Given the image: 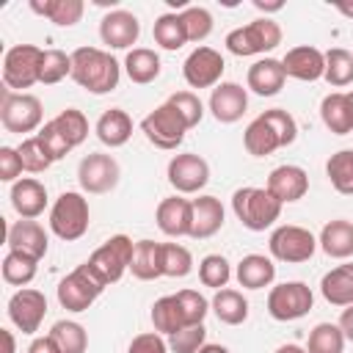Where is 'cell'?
Returning a JSON list of instances; mask_svg holds the SVG:
<instances>
[{"instance_id": "cell-46", "label": "cell", "mask_w": 353, "mask_h": 353, "mask_svg": "<svg viewBox=\"0 0 353 353\" xmlns=\"http://www.w3.org/2000/svg\"><path fill=\"white\" fill-rule=\"evenodd\" d=\"M52 121H55V127L63 132V138H66L72 146H80V143L88 138V119H85L83 110H77V108L61 110Z\"/></svg>"}, {"instance_id": "cell-53", "label": "cell", "mask_w": 353, "mask_h": 353, "mask_svg": "<svg viewBox=\"0 0 353 353\" xmlns=\"http://www.w3.org/2000/svg\"><path fill=\"white\" fill-rule=\"evenodd\" d=\"M25 171V165H22V157H19V149H14V146H3L0 149V179L3 182H17V176Z\"/></svg>"}, {"instance_id": "cell-26", "label": "cell", "mask_w": 353, "mask_h": 353, "mask_svg": "<svg viewBox=\"0 0 353 353\" xmlns=\"http://www.w3.org/2000/svg\"><path fill=\"white\" fill-rule=\"evenodd\" d=\"M94 132H97L99 143H105V146H110V149H119V146H124V143L132 138V119H130L127 110L110 108V110H105V113L97 119Z\"/></svg>"}, {"instance_id": "cell-29", "label": "cell", "mask_w": 353, "mask_h": 353, "mask_svg": "<svg viewBox=\"0 0 353 353\" xmlns=\"http://www.w3.org/2000/svg\"><path fill=\"white\" fill-rule=\"evenodd\" d=\"M320 292L331 306H350L353 303V262L331 268L320 279Z\"/></svg>"}, {"instance_id": "cell-41", "label": "cell", "mask_w": 353, "mask_h": 353, "mask_svg": "<svg viewBox=\"0 0 353 353\" xmlns=\"http://www.w3.org/2000/svg\"><path fill=\"white\" fill-rule=\"evenodd\" d=\"M345 334L336 323H317L309 331L306 353H342L345 350Z\"/></svg>"}, {"instance_id": "cell-51", "label": "cell", "mask_w": 353, "mask_h": 353, "mask_svg": "<svg viewBox=\"0 0 353 353\" xmlns=\"http://www.w3.org/2000/svg\"><path fill=\"white\" fill-rule=\"evenodd\" d=\"M176 301L182 306V314H185V323L188 325H199L204 323L207 312H210V301L199 292V290H179L176 292Z\"/></svg>"}, {"instance_id": "cell-61", "label": "cell", "mask_w": 353, "mask_h": 353, "mask_svg": "<svg viewBox=\"0 0 353 353\" xmlns=\"http://www.w3.org/2000/svg\"><path fill=\"white\" fill-rule=\"evenodd\" d=\"M276 353H306V347H301V345L290 342V345H281V347H276Z\"/></svg>"}, {"instance_id": "cell-18", "label": "cell", "mask_w": 353, "mask_h": 353, "mask_svg": "<svg viewBox=\"0 0 353 353\" xmlns=\"http://www.w3.org/2000/svg\"><path fill=\"white\" fill-rule=\"evenodd\" d=\"M273 199H279L281 204H292V201H301L306 193H309V174L301 168V165H292V163H284V165H276L270 174H268V185Z\"/></svg>"}, {"instance_id": "cell-13", "label": "cell", "mask_w": 353, "mask_h": 353, "mask_svg": "<svg viewBox=\"0 0 353 353\" xmlns=\"http://www.w3.org/2000/svg\"><path fill=\"white\" fill-rule=\"evenodd\" d=\"M168 185L176 193H199L210 182V163L196 152H182L168 160Z\"/></svg>"}, {"instance_id": "cell-62", "label": "cell", "mask_w": 353, "mask_h": 353, "mask_svg": "<svg viewBox=\"0 0 353 353\" xmlns=\"http://www.w3.org/2000/svg\"><path fill=\"white\" fill-rule=\"evenodd\" d=\"M347 99H350V108H353V91H350V94H347Z\"/></svg>"}, {"instance_id": "cell-47", "label": "cell", "mask_w": 353, "mask_h": 353, "mask_svg": "<svg viewBox=\"0 0 353 353\" xmlns=\"http://www.w3.org/2000/svg\"><path fill=\"white\" fill-rule=\"evenodd\" d=\"M207 345V328L204 323L199 325H185L176 334L168 336V350L171 353H199Z\"/></svg>"}, {"instance_id": "cell-19", "label": "cell", "mask_w": 353, "mask_h": 353, "mask_svg": "<svg viewBox=\"0 0 353 353\" xmlns=\"http://www.w3.org/2000/svg\"><path fill=\"white\" fill-rule=\"evenodd\" d=\"M281 66L287 77H295L301 83H314L325 74V52H320L312 44H301L287 50V55L281 58Z\"/></svg>"}, {"instance_id": "cell-52", "label": "cell", "mask_w": 353, "mask_h": 353, "mask_svg": "<svg viewBox=\"0 0 353 353\" xmlns=\"http://www.w3.org/2000/svg\"><path fill=\"white\" fill-rule=\"evenodd\" d=\"M36 135H39V141L44 143V149H47V154L52 157V163H55V160H61V157H66V154L74 149V146L63 138V132L55 127V121H52V119H50V121H44V124H41V130H39Z\"/></svg>"}, {"instance_id": "cell-22", "label": "cell", "mask_w": 353, "mask_h": 353, "mask_svg": "<svg viewBox=\"0 0 353 353\" xmlns=\"http://www.w3.org/2000/svg\"><path fill=\"white\" fill-rule=\"evenodd\" d=\"M11 207L17 210V215L22 221L39 218L47 210V188L39 179H33V176L17 179L11 185Z\"/></svg>"}, {"instance_id": "cell-30", "label": "cell", "mask_w": 353, "mask_h": 353, "mask_svg": "<svg viewBox=\"0 0 353 353\" xmlns=\"http://www.w3.org/2000/svg\"><path fill=\"white\" fill-rule=\"evenodd\" d=\"M130 270L141 281H154L163 276V243L154 240H138L132 251Z\"/></svg>"}, {"instance_id": "cell-3", "label": "cell", "mask_w": 353, "mask_h": 353, "mask_svg": "<svg viewBox=\"0 0 353 353\" xmlns=\"http://www.w3.org/2000/svg\"><path fill=\"white\" fill-rule=\"evenodd\" d=\"M91 223V210H88V199L77 190H66L55 199V204L50 207V232L63 240V243H74L88 232Z\"/></svg>"}, {"instance_id": "cell-1", "label": "cell", "mask_w": 353, "mask_h": 353, "mask_svg": "<svg viewBox=\"0 0 353 353\" xmlns=\"http://www.w3.org/2000/svg\"><path fill=\"white\" fill-rule=\"evenodd\" d=\"M119 77H121V66L110 52L99 47H77L72 52V80L88 94L102 97L116 91Z\"/></svg>"}, {"instance_id": "cell-16", "label": "cell", "mask_w": 353, "mask_h": 353, "mask_svg": "<svg viewBox=\"0 0 353 353\" xmlns=\"http://www.w3.org/2000/svg\"><path fill=\"white\" fill-rule=\"evenodd\" d=\"M138 36H141V22L132 11L113 8L99 22V39L110 50H130L138 41Z\"/></svg>"}, {"instance_id": "cell-34", "label": "cell", "mask_w": 353, "mask_h": 353, "mask_svg": "<svg viewBox=\"0 0 353 353\" xmlns=\"http://www.w3.org/2000/svg\"><path fill=\"white\" fill-rule=\"evenodd\" d=\"M152 325H154V331L157 334H163V336H171V334H176L179 328H185L188 323H185V314H182V306H179V301H176V295H163V298H157L154 301V306H152Z\"/></svg>"}, {"instance_id": "cell-28", "label": "cell", "mask_w": 353, "mask_h": 353, "mask_svg": "<svg viewBox=\"0 0 353 353\" xmlns=\"http://www.w3.org/2000/svg\"><path fill=\"white\" fill-rule=\"evenodd\" d=\"M320 119H323V124H325L334 135H347V132H353V108H350L347 94H342V91L325 94L323 102H320Z\"/></svg>"}, {"instance_id": "cell-15", "label": "cell", "mask_w": 353, "mask_h": 353, "mask_svg": "<svg viewBox=\"0 0 353 353\" xmlns=\"http://www.w3.org/2000/svg\"><path fill=\"white\" fill-rule=\"evenodd\" d=\"M44 314H47V298L41 290L22 287L8 298V320L22 334H36Z\"/></svg>"}, {"instance_id": "cell-57", "label": "cell", "mask_w": 353, "mask_h": 353, "mask_svg": "<svg viewBox=\"0 0 353 353\" xmlns=\"http://www.w3.org/2000/svg\"><path fill=\"white\" fill-rule=\"evenodd\" d=\"M3 342H6V350L3 353H17V342H14V334L8 328H3Z\"/></svg>"}, {"instance_id": "cell-11", "label": "cell", "mask_w": 353, "mask_h": 353, "mask_svg": "<svg viewBox=\"0 0 353 353\" xmlns=\"http://www.w3.org/2000/svg\"><path fill=\"white\" fill-rule=\"evenodd\" d=\"M132 251H135V243H132L127 234H113V237H108L85 262L97 270V276H99L105 284H116V281L130 270Z\"/></svg>"}, {"instance_id": "cell-59", "label": "cell", "mask_w": 353, "mask_h": 353, "mask_svg": "<svg viewBox=\"0 0 353 353\" xmlns=\"http://www.w3.org/2000/svg\"><path fill=\"white\" fill-rule=\"evenodd\" d=\"M254 6L259 11H281L284 8V3H262V0H254Z\"/></svg>"}, {"instance_id": "cell-38", "label": "cell", "mask_w": 353, "mask_h": 353, "mask_svg": "<svg viewBox=\"0 0 353 353\" xmlns=\"http://www.w3.org/2000/svg\"><path fill=\"white\" fill-rule=\"evenodd\" d=\"M3 281L6 284H14V287H25L36 279V270H39V259L22 254V251H8L3 256Z\"/></svg>"}, {"instance_id": "cell-20", "label": "cell", "mask_w": 353, "mask_h": 353, "mask_svg": "<svg viewBox=\"0 0 353 353\" xmlns=\"http://www.w3.org/2000/svg\"><path fill=\"white\" fill-rule=\"evenodd\" d=\"M154 221L157 229L168 237H190V226H193V207L188 199L182 196H168L157 204L154 210Z\"/></svg>"}, {"instance_id": "cell-14", "label": "cell", "mask_w": 353, "mask_h": 353, "mask_svg": "<svg viewBox=\"0 0 353 353\" xmlns=\"http://www.w3.org/2000/svg\"><path fill=\"white\" fill-rule=\"evenodd\" d=\"M223 55L212 47H196L185 63H182V77L190 88H215L223 77Z\"/></svg>"}, {"instance_id": "cell-55", "label": "cell", "mask_w": 353, "mask_h": 353, "mask_svg": "<svg viewBox=\"0 0 353 353\" xmlns=\"http://www.w3.org/2000/svg\"><path fill=\"white\" fill-rule=\"evenodd\" d=\"M28 353H61V347H58L55 339L47 334V336H36V339L28 345Z\"/></svg>"}, {"instance_id": "cell-32", "label": "cell", "mask_w": 353, "mask_h": 353, "mask_svg": "<svg viewBox=\"0 0 353 353\" xmlns=\"http://www.w3.org/2000/svg\"><path fill=\"white\" fill-rule=\"evenodd\" d=\"M124 72L132 83L149 85L160 77V55L149 47H132L124 58Z\"/></svg>"}, {"instance_id": "cell-21", "label": "cell", "mask_w": 353, "mask_h": 353, "mask_svg": "<svg viewBox=\"0 0 353 353\" xmlns=\"http://www.w3.org/2000/svg\"><path fill=\"white\" fill-rule=\"evenodd\" d=\"M8 251H22L33 259H41L50 248V237L39 221H17L8 226Z\"/></svg>"}, {"instance_id": "cell-42", "label": "cell", "mask_w": 353, "mask_h": 353, "mask_svg": "<svg viewBox=\"0 0 353 353\" xmlns=\"http://www.w3.org/2000/svg\"><path fill=\"white\" fill-rule=\"evenodd\" d=\"M232 279V265L223 254H207L201 262H199V281L204 287H212L215 292L223 290Z\"/></svg>"}, {"instance_id": "cell-27", "label": "cell", "mask_w": 353, "mask_h": 353, "mask_svg": "<svg viewBox=\"0 0 353 353\" xmlns=\"http://www.w3.org/2000/svg\"><path fill=\"white\" fill-rule=\"evenodd\" d=\"M237 284L245 287V290H262V287H270L273 279H276V265L270 256L265 254H245L240 262H237Z\"/></svg>"}, {"instance_id": "cell-8", "label": "cell", "mask_w": 353, "mask_h": 353, "mask_svg": "<svg viewBox=\"0 0 353 353\" xmlns=\"http://www.w3.org/2000/svg\"><path fill=\"white\" fill-rule=\"evenodd\" d=\"M312 306H314V292L303 281H284L270 287L268 292V314L279 323L301 320L312 312Z\"/></svg>"}, {"instance_id": "cell-5", "label": "cell", "mask_w": 353, "mask_h": 353, "mask_svg": "<svg viewBox=\"0 0 353 353\" xmlns=\"http://www.w3.org/2000/svg\"><path fill=\"white\" fill-rule=\"evenodd\" d=\"M44 50L36 44H14L3 55V85L8 91L25 94V88L39 83Z\"/></svg>"}, {"instance_id": "cell-58", "label": "cell", "mask_w": 353, "mask_h": 353, "mask_svg": "<svg viewBox=\"0 0 353 353\" xmlns=\"http://www.w3.org/2000/svg\"><path fill=\"white\" fill-rule=\"evenodd\" d=\"M199 353H232V350H229L226 345H215V342H207V345H204Z\"/></svg>"}, {"instance_id": "cell-2", "label": "cell", "mask_w": 353, "mask_h": 353, "mask_svg": "<svg viewBox=\"0 0 353 353\" xmlns=\"http://www.w3.org/2000/svg\"><path fill=\"white\" fill-rule=\"evenodd\" d=\"M281 207L284 204L279 199H273L268 188L245 185V188H237L232 193V210H234L237 221L248 232H265V229H270L279 221Z\"/></svg>"}, {"instance_id": "cell-9", "label": "cell", "mask_w": 353, "mask_h": 353, "mask_svg": "<svg viewBox=\"0 0 353 353\" xmlns=\"http://www.w3.org/2000/svg\"><path fill=\"white\" fill-rule=\"evenodd\" d=\"M268 248H270V256L279 259V262H287V265H298V262H309L317 251V237L303 229V226H295V223H284V226H276L270 240H268Z\"/></svg>"}, {"instance_id": "cell-35", "label": "cell", "mask_w": 353, "mask_h": 353, "mask_svg": "<svg viewBox=\"0 0 353 353\" xmlns=\"http://www.w3.org/2000/svg\"><path fill=\"white\" fill-rule=\"evenodd\" d=\"M243 146H245V152H248L251 157H268V154H273L276 149H281L276 132L270 130V124H268L262 116H256V119L245 127V132H243Z\"/></svg>"}, {"instance_id": "cell-37", "label": "cell", "mask_w": 353, "mask_h": 353, "mask_svg": "<svg viewBox=\"0 0 353 353\" xmlns=\"http://www.w3.org/2000/svg\"><path fill=\"white\" fill-rule=\"evenodd\" d=\"M325 176L331 188L342 196H353V149H339L325 163Z\"/></svg>"}, {"instance_id": "cell-17", "label": "cell", "mask_w": 353, "mask_h": 353, "mask_svg": "<svg viewBox=\"0 0 353 353\" xmlns=\"http://www.w3.org/2000/svg\"><path fill=\"white\" fill-rule=\"evenodd\" d=\"M248 110V91L240 83H218L210 94V113L221 124H234Z\"/></svg>"}, {"instance_id": "cell-4", "label": "cell", "mask_w": 353, "mask_h": 353, "mask_svg": "<svg viewBox=\"0 0 353 353\" xmlns=\"http://www.w3.org/2000/svg\"><path fill=\"white\" fill-rule=\"evenodd\" d=\"M226 50L237 58H248V55H262V52H270L281 44V28L276 19L270 17H259L243 28H234L226 33L223 39Z\"/></svg>"}, {"instance_id": "cell-60", "label": "cell", "mask_w": 353, "mask_h": 353, "mask_svg": "<svg viewBox=\"0 0 353 353\" xmlns=\"http://www.w3.org/2000/svg\"><path fill=\"white\" fill-rule=\"evenodd\" d=\"M334 8H336L339 14H345V17H350V19H353V3H345V0H336V3H334Z\"/></svg>"}, {"instance_id": "cell-6", "label": "cell", "mask_w": 353, "mask_h": 353, "mask_svg": "<svg viewBox=\"0 0 353 353\" xmlns=\"http://www.w3.org/2000/svg\"><path fill=\"white\" fill-rule=\"evenodd\" d=\"M105 287H108V284L97 276V270H94L88 262H83V265H77L69 276H63V279L58 281L55 295H58V303H61L66 312H85V309H91V303L102 295Z\"/></svg>"}, {"instance_id": "cell-54", "label": "cell", "mask_w": 353, "mask_h": 353, "mask_svg": "<svg viewBox=\"0 0 353 353\" xmlns=\"http://www.w3.org/2000/svg\"><path fill=\"white\" fill-rule=\"evenodd\" d=\"M127 353H168V342L163 339V334H157V331H146V334L132 336Z\"/></svg>"}, {"instance_id": "cell-56", "label": "cell", "mask_w": 353, "mask_h": 353, "mask_svg": "<svg viewBox=\"0 0 353 353\" xmlns=\"http://www.w3.org/2000/svg\"><path fill=\"white\" fill-rule=\"evenodd\" d=\"M336 325L342 328L345 339H347V342H353V303L342 309V314H339V323H336Z\"/></svg>"}, {"instance_id": "cell-10", "label": "cell", "mask_w": 353, "mask_h": 353, "mask_svg": "<svg viewBox=\"0 0 353 353\" xmlns=\"http://www.w3.org/2000/svg\"><path fill=\"white\" fill-rule=\"evenodd\" d=\"M141 132L146 135V141H149L152 146L171 152V149H176V146L185 141L188 124H185V119H182L168 102H163V105H157L152 113L143 116Z\"/></svg>"}, {"instance_id": "cell-7", "label": "cell", "mask_w": 353, "mask_h": 353, "mask_svg": "<svg viewBox=\"0 0 353 353\" xmlns=\"http://www.w3.org/2000/svg\"><path fill=\"white\" fill-rule=\"evenodd\" d=\"M0 121L6 127V132L14 135H25V132H39L41 121H44V110H41V99L36 94H17V91H3L0 99Z\"/></svg>"}, {"instance_id": "cell-25", "label": "cell", "mask_w": 353, "mask_h": 353, "mask_svg": "<svg viewBox=\"0 0 353 353\" xmlns=\"http://www.w3.org/2000/svg\"><path fill=\"white\" fill-rule=\"evenodd\" d=\"M317 245L331 259H347L353 256V223L345 218H334L320 229Z\"/></svg>"}, {"instance_id": "cell-23", "label": "cell", "mask_w": 353, "mask_h": 353, "mask_svg": "<svg viewBox=\"0 0 353 353\" xmlns=\"http://www.w3.org/2000/svg\"><path fill=\"white\" fill-rule=\"evenodd\" d=\"M284 80H287V72H284L281 61H276V58H259V61H254L248 66L245 85L256 97H276L284 88Z\"/></svg>"}, {"instance_id": "cell-24", "label": "cell", "mask_w": 353, "mask_h": 353, "mask_svg": "<svg viewBox=\"0 0 353 353\" xmlns=\"http://www.w3.org/2000/svg\"><path fill=\"white\" fill-rule=\"evenodd\" d=\"M190 207H193V226H190V237L193 240H207V237H212V234H218L223 229L226 212H223L221 199L199 196V199L190 201Z\"/></svg>"}, {"instance_id": "cell-48", "label": "cell", "mask_w": 353, "mask_h": 353, "mask_svg": "<svg viewBox=\"0 0 353 353\" xmlns=\"http://www.w3.org/2000/svg\"><path fill=\"white\" fill-rule=\"evenodd\" d=\"M19 157H22L25 171H30V174H41V171H47L52 165V157L47 154V149L39 141V135H28L19 143Z\"/></svg>"}, {"instance_id": "cell-44", "label": "cell", "mask_w": 353, "mask_h": 353, "mask_svg": "<svg viewBox=\"0 0 353 353\" xmlns=\"http://www.w3.org/2000/svg\"><path fill=\"white\" fill-rule=\"evenodd\" d=\"M63 77H72V55H66L63 50H44L39 83L41 85H55Z\"/></svg>"}, {"instance_id": "cell-12", "label": "cell", "mask_w": 353, "mask_h": 353, "mask_svg": "<svg viewBox=\"0 0 353 353\" xmlns=\"http://www.w3.org/2000/svg\"><path fill=\"white\" fill-rule=\"evenodd\" d=\"M119 176H121V168L116 163L113 154H105V152H94V154H85L77 165V182H80V190L83 193H91V196H99V193H110L116 185H119Z\"/></svg>"}, {"instance_id": "cell-39", "label": "cell", "mask_w": 353, "mask_h": 353, "mask_svg": "<svg viewBox=\"0 0 353 353\" xmlns=\"http://www.w3.org/2000/svg\"><path fill=\"white\" fill-rule=\"evenodd\" d=\"M323 80L334 88H345L353 83V52L345 47H331L325 52V74Z\"/></svg>"}, {"instance_id": "cell-43", "label": "cell", "mask_w": 353, "mask_h": 353, "mask_svg": "<svg viewBox=\"0 0 353 353\" xmlns=\"http://www.w3.org/2000/svg\"><path fill=\"white\" fill-rule=\"evenodd\" d=\"M179 19L185 25V33H188V41H204L210 33H212V14L204 8V6H185L179 11Z\"/></svg>"}, {"instance_id": "cell-33", "label": "cell", "mask_w": 353, "mask_h": 353, "mask_svg": "<svg viewBox=\"0 0 353 353\" xmlns=\"http://www.w3.org/2000/svg\"><path fill=\"white\" fill-rule=\"evenodd\" d=\"M30 8L41 17H47L58 28H72L80 22L85 6L83 0H30Z\"/></svg>"}, {"instance_id": "cell-31", "label": "cell", "mask_w": 353, "mask_h": 353, "mask_svg": "<svg viewBox=\"0 0 353 353\" xmlns=\"http://www.w3.org/2000/svg\"><path fill=\"white\" fill-rule=\"evenodd\" d=\"M210 309L223 325H243L248 320V301L240 290H229V287L218 290L210 301Z\"/></svg>"}, {"instance_id": "cell-50", "label": "cell", "mask_w": 353, "mask_h": 353, "mask_svg": "<svg viewBox=\"0 0 353 353\" xmlns=\"http://www.w3.org/2000/svg\"><path fill=\"white\" fill-rule=\"evenodd\" d=\"M259 116L270 124V130L276 132V138H279L281 146L295 143V138H298V124H295V119H292L284 108H273V110H265V113H259Z\"/></svg>"}, {"instance_id": "cell-40", "label": "cell", "mask_w": 353, "mask_h": 353, "mask_svg": "<svg viewBox=\"0 0 353 353\" xmlns=\"http://www.w3.org/2000/svg\"><path fill=\"white\" fill-rule=\"evenodd\" d=\"M50 336L61 347V353H85L88 347V334L77 320H58L50 328Z\"/></svg>"}, {"instance_id": "cell-49", "label": "cell", "mask_w": 353, "mask_h": 353, "mask_svg": "<svg viewBox=\"0 0 353 353\" xmlns=\"http://www.w3.org/2000/svg\"><path fill=\"white\" fill-rule=\"evenodd\" d=\"M165 102L185 119L188 130L199 127V121H201V116H204V105H201L199 94H193V91H176V94H171Z\"/></svg>"}, {"instance_id": "cell-45", "label": "cell", "mask_w": 353, "mask_h": 353, "mask_svg": "<svg viewBox=\"0 0 353 353\" xmlns=\"http://www.w3.org/2000/svg\"><path fill=\"white\" fill-rule=\"evenodd\" d=\"M193 270V254L179 243H163V276L185 279Z\"/></svg>"}, {"instance_id": "cell-36", "label": "cell", "mask_w": 353, "mask_h": 353, "mask_svg": "<svg viewBox=\"0 0 353 353\" xmlns=\"http://www.w3.org/2000/svg\"><path fill=\"white\" fill-rule=\"evenodd\" d=\"M152 36H154V44H160L163 50H179L188 44V33H185V25L179 19V14L174 11H165L154 19V28H152Z\"/></svg>"}]
</instances>
